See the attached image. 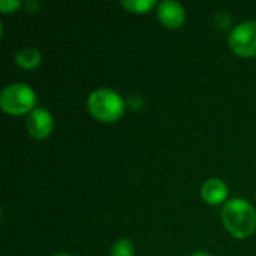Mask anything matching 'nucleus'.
<instances>
[{
    "instance_id": "1",
    "label": "nucleus",
    "mask_w": 256,
    "mask_h": 256,
    "mask_svg": "<svg viewBox=\"0 0 256 256\" xmlns=\"http://www.w3.org/2000/svg\"><path fill=\"white\" fill-rule=\"evenodd\" d=\"M222 220L226 231L236 238H248L256 228V212L246 200H231L222 210Z\"/></svg>"
},
{
    "instance_id": "2",
    "label": "nucleus",
    "mask_w": 256,
    "mask_h": 256,
    "mask_svg": "<svg viewBox=\"0 0 256 256\" xmlns=\"http://www.w3.org/2000/svg\"><path fill=\"white\" fill-rule=\"evenodd\" d=\"M87 106L90 114L104 123H112L120 120L124 112L123 98L111 88H98L90 93Z\"/></svg>"
},
{
    "instance_id": "3",
    "label": "nucleus",
    "mask_w": 256,
    "mask_h": 256,
    "mask_svg": "<svg viewBox=\"0 0 256 256\" xmlns=\"http://www.w3.org/2000/svg\"><path fill=\"white\" fill-rule=\"evenodd\" d=\"M36 105V94L32 87L22 82H14L3 88L0 94V106L4 112L12 116H21L32 112Z\"/></svg>"
},
{
    "instance_id": "4",
    "label": "nucleus",
    "mask_w": 256,
    "mask_h": 256,
    "mask_svg": "<svg viewBox=\"0 0 256 256\" xmlns=\"http://www.w3.org/2000/svg\"><path fill=\"white\" fill-rule=\"evenodd\" d=\"M230 46L242 57L256 56V21H244L230 34Z\"/></svg>"
},
{
    "instance_id": "5",
    "label": "nucleus",
    "mask_w": 256,
    "mask_h": 256,
    "mask_svg": "<svg viewBox=\"0 0 256 256\" xmlns=\"http://www.w3.org/2000/svg\"><path fill=\"white\" fill-rule=\"evenodd\" d=\"M52 116L50 111L44 110V108H34L26 122V128L27 132L32 138L34 140H45L51 135L52 132Z\"/></svg>"
},
{
    "instance_id": "6",
    "label": "nucleus",
    "mask_w": 256,
    "mask_h": 256,
    "mask_svg": "<svg viewBox=\"0 0 256 256\" xmlns=\"http://www.w3.org/2000/svg\"><path fill=\"white\" fill-rule=\"evenodd\" d=\"M158 16L160 22L168 28H178L184 24L186 12L184 8L174 0H165L158 6Z\"/></svg>"
},
{
    "instance_id": "7",
    "label": "nucleus",
    "mask_w": 256,
    "mask_h": 256,
    "mask_svg": "<svg viewBox=\"0 0 256 256\" xmlns=\"http://www.w3.org/2000/svg\"><path fill=\"white\" fill-rule=\"evenodd\" d=\"M201 196L207 204H220L228 196V186L220 178H208L201 188Z\"/></svg>"
},
{
    "instance_id": "8",
    "label": "nucleus",
    "mask_w": 256,
    "mask_h": 256,
    "mask_svg": "<svg viewBox=\"0 0 256 256\" xmlns=\"http://www.w3.org/2000/svg\"><path fill=\"white\" fill-rule=\"evenodd\" d=\"M15 62L22 69H33L40 64L42 54L36 48H22L15 54Z\"/></svg>"
},
{
    "instance_id": "9",
    "label": "nucleus",
    "mask_w": 256,
    "mask_h": 256,
    "mask_svg": "<svg viewBox=\"0 0 256 256\" xmlns=\"http://www.w3.org/2000/svg\"><path fill=\"white\" fill-rule=\"evenodd\" d=\"M122 4L129 12H134V14H146V12H150L156 6V2L154 0H123Z\"/></svg>"
},
{
    "instance_id": "10",
    "label": "nucleus",
    "mask_w": 256,
    "mask_h": 256,
    "mask_svg": "<svg viewBox=\"0 0 256 256\" xmlns=\"http://www.w3.org/2000/svg\"><path fill=\"white\" fill-rule=\"evenodd\" d=\"M134 254H135V248L132 242H129L128 238L118 240L111 249V256H134Z\"/></svg>"
},
{
    "instance_id": "11",
    "label": "nucleus",
    "mask_w": 256,
    "mask_h": 256,
    "mask_svg": "<svg viewBox=\"0 0 256 256\" xmlns=\"http://www.w3.org/2000/svg\"><path fill=\"white\" fill-rule=\"evenodd\" d=\"M20 6H21V2H20V0H2V2H0V9H2V12H4V14L14 12V10H16Z\"/></svg>"
},
{
    "instance_id": "12",
    "label": "nucleus",
    "mask_w": 256,
    "mask_h": 256,
    "mask_svg": "<svg viewBox=\"0 0 256 256\" xmlns=\"http://www.w3.org/2000/svg\"><path fill=\"white\" fill-rule=\"evenodd\" d=\"M24 6H26V8L28 9V12H32V14H33V12H38L39 8H40V4L36 3V2H26Z\"/></svg>"
},
{
    "instance_id": "13",
    "label": "nucleus",
    "mask_w": 256,
    "mask_h": 256,
    "mask_svg": "<svg viewBox=\"0 0 256 256\" xmlns=\"http://www.w3.org/2000/svg\"><path fill=\"white\" fill-rule=\"evenodd\" d=\"M190 256H212V255H210V254H207V252H201V250H200V252H195L194 255H190Z\"/></svg>"
},
{
    "instance_id": "14",
    "label": "nucleus",
    "mask_w": 256,
    "mask_h": 256,
    "mask_svg": "<svg viewBox=\"0 0 256 256\" xmlns=\"http://www.w3.org/2000/svg\"><path fill=\"white\" fill-rule=\"evenodd\" d=\"M57 256H72V255H57Z\"/></svg>"
}]
</instances>
